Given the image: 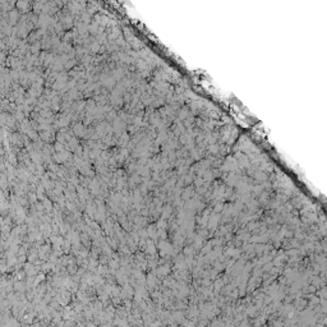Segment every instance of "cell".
I'll list each match as a JSON object with an SVG mask.
<instances>
[]
</instances>
